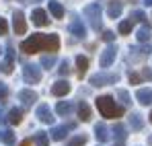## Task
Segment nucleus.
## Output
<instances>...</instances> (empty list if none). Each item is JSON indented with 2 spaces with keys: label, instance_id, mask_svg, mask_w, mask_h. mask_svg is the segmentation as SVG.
<instances>
[{
  "label": "nucleus",
  "instance_id": "nucleus-36",
  "mask_svg": "<svg viewBox=\"0 0 152 146\" xmlns=\"http://www.w3.org/2000/svg\"><path fill=\"white\" fill-rule=\"evenodd\" d=\"M129 82H132V84H138V82H142V76L136 74V72H132L129 74Z\"/></svg>",
  "mask_w": 152,
  "mask_h": 146
},
{
  "label": "nucleus",
  "instance_id": "nucleus-47",
  "mask_svg": "<svg viewBox=\"0 0 152 146\" xmlns=\"http://www.w3.org/2000/svg\"><path fill=\"white\" fill-rule=\"evenodd\" d=\"M132 2H136V0H132Z\"/></svg>",
  "mask_w": 152,
  "mask_h": 146
},
{
  "label": "nucleus",
  "instance_id": "nucleus-19",
  "mask_svg": "<svg viewBox=\"0 0 152 146\" xmlns=\"http://www.w3.org/2000/svg\"><path fill=\"white\" fill-rule=\"evenodd\" d=\"M68 128H72V125H68ZM68 128H66V125L53 128V130H51V138H53V140H64L66 134H68Z\"/></svg>",
  "mask_w": 152,
  "mask_h": 146
},
{
  "label": "nucleus",
  "instance_id": "nucleus-18",
  "mask_svg": "<svg viewBox=\"0 0 152 146\" xmlns=\"http://www.w3.org/2000/svg\"><path fill=\"white\" fill-rule=\"evenodd\" d=\"M78 115H80L82 122H88V120H91V107H88L84 101L78 103Z\"/></svg>",
  "mask_w": 152,
  "mask_h": 146
},
{
  "label": "nucleus",
  "instance_id": "nucleus-43",
  "mask_svg": "<svg viewBox=\"0 0 152 146\" xmlns=\"http://www.w3.org/2000/svg\"><path fill=\"white\" fill-rule=\"evenodd\" d=\"M25 2H37V0H25Z\"/></svg>",
  "mask_w": 152,
  "mask_h": 146
},
{
  "label": "nucleus",
  "instance_id": "nucleus-42",
  "mask_svg": "<svg viewBox=\"0 0 152 146\" xmlns=\"http://www.w3.org/2000/svg\"><path fill=\"white\" fill-rule=\"evenodd\" d=\"M148 144H152V136H150V138H148Z\"/></svg>",
  "mask_w": 152,
  "mask_h": 146
},
{
  "label": "nucleus",
  "instance_id": "nucleus-5",
  "mask_svg": "<svg viewBox=\"0 0 152 146\" xmlns=\"http://www.w3.org/2000/svg\"><path fill=\"white\" fill-rule=\"evenodd\" d=\"M23 76H25V82L35 84V82L41 80V70H39V66H35V64H27L25 68H23Z\"/></svg>",
  "mask_w": 152,
  "mask_h": 146
},
{
  "label": "nucleus",
  "instance_id": "nucleus-16",
  "mask_svg": "<svg viewBox=\"0 0 152 146\" xmlns=\"http://www.w3.org/2000/svg\"><path fill=\"white\" fill-rule=\"evenodd\" d=\"M95 136H97L99 142H107V140H109V130H107L105 123H97V125H95Z\"/></svg>",
  "mask_w": 152,
  "mask_h": 146
},
{
  "label": "nucleus",
  "instance_id": "nucleus-46",
  "mask_svg": "<svg viewBox=\"0 0 152 146\" xmlns=\"http://www.w3.org/2000/svg\"><path fill=\"white\" fill-rule=\"evenodd\" d=\"M115 146H121V144H115Z\"/></svg>",
  "mask_w": 152,
  "mask_h": 146
},
{
  "label": "nucleus",
  "instance_id": "nucleus-14",
  "mask_svg": "<svg viewBox=\"0 0 152 146\" xmlns=\"http://www.w3.org/2000/svg\"><path fill=\"white\" fill-rule=\"evenodd\" d=\"M70 33L74 35V37H84L86 35V29H84V25L80 19H74L72 23H70Z\"/></svg>",
  "mask_w": 152,
  "mask_h": 146
},
{
  "label": "nucleus",
  "instance_id": "nucleus-37",
  "mask_svg": "<svg viewBox=\"0 0 152 146\" xmlns=\"http://www.w3.org/2000/svg\"><path fill=\"white\" fill-rule=\"evenodd\" d=\"M140 76H142V80H152V70L150 68H144Z\"/></svg>",
  "mask_w": 152,
  "mask_h": 146
},
{
  "label": "nucleus",
  "instance_id": "nucleus-17",
  "mask_svg": "<svg viewBox=\"0 0 152 146\" xmlns=\"http://www.w3.org/2000/svg\"><path fill=\"white\" fill-rule=\"evenodd\" d=\"M76 66H78V76L82 78L86 74V70H88V60L84 56H76Z\"/></svg>",
  "mask_w": 152,
  "mask_h": 146
},
{
  "label": "nucleus",
  "instance_id": "nucleus-32",
  "mask_svg": "<svg viewBox=\"0 0 152 146\" xmlns=\"http://www.w3.org/2000/svg\"><path fill=\"white\" fill-rule=\"evenodd\" d=\"M82 144H86V136H74L70 140V146H82Z\"/></svg>",
  "mask_w": 152,
  "mask_h": 146
},
{
  "label": "nucleus",
  "instance_id": "nucleus-8",
  "mask_svg": "<svg viewBox=\"0 0 152 146\" xmlns=\"http://www.w3.org/2000/svg\"><path fill=\"white\" fill-rule=\"evenodd\" d=\"M19 101H23L25 107H31L37 101V93H33L31 89H23V91H19Z\"/></svg>",
  "mask_w": 152,
  "mask_h": 146
},
{
  "label": "nucleus",
  "instance_id": "nucleus-22",
  "mask_svg": "<svg viewBox=\"0 0 152 146\" xmlns=\"http://www.w3.org/2000/svg\"><path fill=\"white\" fill-rule=\"evenodd\" d=\"M50 12L56 17V19H62V17H64V8H62V4L56 2V0H51V2H50Z\"/></svg>",
  "mask_w": 152,
  "mask_h": 146
},
{
  "label": "nucleus",
  "instance_id": "nucleus-21",
  "mask_svg": "<svg viewBox=\"0 0 152 146\" xmlns=\"http://www.w3.org/2000/svg\"><path fill=\"white\" fill-rule=\"evenodd\" d=\"M113 134H115V140L117 142H124L127 138V130L121 125V123H115V128H113Z\"/></svg>",
  "mask_w": 152,
  "mask_h": 146
},
{
  "label": "nucleus",
  "instance_id": "nucleus-38",
  "mask_svg": "<svg viewBox=\"0 0 152 146\" xmlns=\"http://www.w3.org/2000/svg\"><path fill=\"white\" fill-rule=\"evenodd\" d=\"M6 31H8V25L4 19H0V35H6Z\"/></svg>",
  "mask_w": 152,
  "mask_h": 146
},
{
  "label": "nucleus",
  "instance_id": "nucleus-34",
  "mask_svg": "<svg viewBox=\"0 0 152 146\" xmlns=\"http://www.w3.org/2000/svg\"><path fill=\"white\" fill-rule=\"evenodd\" d=\"M117 95H119V99L124 101V105H129V103H132V101H129V95H127V91H119Z\"/></svg>",
  "mask_w": 152,
  "mask_h": 146
},
{
  "label": "nucleus",
  "instance_id": "nucleus-13",
  "mask_svg": "<svg viewBox=\"0 0 152 146\" xmlns=\"http://www.w3.org/2000/svg\"><path fill=\"white\" fill-rule=\"evenodd\" d=\"M12 64H15V51H12V48L8 45V49H6V60L2 62V72H6V74H10L12 72Z\"/></svg>",
  "mask_w": 152,
  "mask_h": 146
},
{
  "label": "nucleus",
  "instance_id": "nucleus-27",
  "mask_svg": "<svg viewBox=\"0 0 152 146\" xmlns=\"http://www.w3.org/2000/svg\"><path fill=\"white\" fill-rule=\"evenodd\" d=\"M0 142L4 144H15V134L10 130H0Z\"/></svg>",
  "mask_w": 152,
  "mask_h": 146
},
{
  "label": "nucleus",
  "instance_id": "nucleus-9",
  "mask_svg": "<svg viewBox=\"0 0 152 146\" xmlns=\"http://www.w3.org/2000/svg\"><path fill=\"white\" fill-rule=\"evenodd\" d=\"M31 19H33V25H37V27H45V25L50 23L45 10H41V8H35L33 15H31Z\"/></svg>",
  "mask_w": 152,
  "mask_h": 146
},
{
  "label": "nucleus",
  "instance_id": "nucleus-25",
  "mask_svg": "<svg viewBox=\"0 0 152 146\" xmlns=\"http://www.w3.org/2000/svg\"><path fill=\"white\" fill-rule=\"evenodd\" d=\"M33 140H35L37 146H50V138H48L45 132H37V134L33 136Z\"/></svg>",
  "mask_w": 152,
  "mask_h": 146
},
{
  "label": "nucleus",
  "instance_id": "nucleus-40",
  "mask_svg": "<svg viewBox=\"0 0 152 146\" xmlns=\"http://www.w3.org/2000/svg\"><path fill=\"white\" fill-rule=\"evenodd\" d=\"M144 4H146V6H152V0H144Z\"/></svg>",
  "mask_w": 152,
  "mask_h": 146
},
{
  "label": "nucleus",
  "instance_id": "nucleus-26",
  "mask_svg": "<svg viewBox=\"0 0 152 146\" xmlns=\"http://www.w3.org/2000/svg\"><path fill=\"white\" fill-rule=\"evenodd\" d=\"M136 37H138V41H142V43L150 41V27H148V25H144V27L138 31V35H136Z\"/></svg>",
  "mask_w": 152,
  "mask_h": 146
},
{
  "label": "nucleus",
  "instance_id": "nucleus-15",
  "mask_svg": "<svg viewBox=\"0 0 152 146\" xmlns=\"http://www.w3.org/2000/svg\"><path fill=\"white\" fill-rule=\"evenodd\" d=\"M136 99H138L142 105H150L152 103V89H138Z\"/></svg>",
  "mask_w": 152,
  "mask_h": 146
},
{
  "label": "nucleus",
  "instance_id": "nucleus-24",
  "mask_svg": "<svg viewBox=\"0 0 152 146\" xmlns=\"http://www.w3.org/2000/svg\"><path fill=\"white\" fill-rule=\"evenodd\" d=\"M21 120H23V111H21V109H10L8 122L12 123V125H17V123H21Z\"/></svg>",
  "mask_w": 152,
  "mask_h": 146
},
{
  "label": "nucleus",
  "instance_id": "nucleus-1",
  "mask_svg": "<svg viewBox=\"0 0 152 146\" xmlns=\"http://www.w3.org/2000/svg\"><path fill=\"white\" fill-rule=\"evenodd\" d=\"M51 51L56 54L60 49V37L58 35H43V33H35L29 39L21 43V51L25 54H35V51Z\"/></svg>",
  "mask_w": 152,
  "mask_h": 146
},
{
  "label": "nucleus",
  "instance_id": "nucleus-39",
  "mask_svg": "<svg viewBox=\"0 0 152 146\" xmlns=\"http://www.w3.org/2000/svg\"><path fill=\"white\" fill-rule=\"evenodd\" d=\"M68 70H70L68 68V60H64L62 62V68H60V74H68Z\"/></svg>",
  "mask_w": 152,
  "mask_h": 146
},
{
  "label": "nucleus",
  "instance_id": "nucleus-44",
  "mask_svg": "<svg viewBox=\"0 0 152 146\" xmlns=\"http://www.w3.org/2000/svg\"><path fill=\"white\" fill-rule=\"evenodd\" d=\"M0 123H2V113H0Z\"/></svg>",
  "mask_w": 152,
  "mask_h": 146
},
{
  "label": "nucleus",
  "instance_id": "nucleus-30",
  "mask_svg": "<svg viewBox=\"0 0 152 146\" xmlns=\"http://www.w3.org/2000/svg\"><path fill=\"white\" fill-rule=\"evenodd\" d=\"M53 64H56V56H53V54H50V56H43V58H41V66H43V68H48V70H50Z\"/></svg>",
  "mask_w": 152,
  "mask_h": 146
},
{
  "label": "nucleus",
  "instance_id": "nucleus-6",
  "mask_svg": "<svg viewBox=\"0 0 152 146\" xmlns=\"http://www.w3.org/2000/svg\"><path fill=\"white\" fill-rule=\"evenodd\" d=\"M115 56H117V48H115V45H109V48H107V49L101 54V60H99L101 68H109V66L113 64Z\"/></svg>",
  "mask_w": 152,
  "mask_h": 146
},
{
  "label": "nucleus",
  "instance_id": "nucleus-35",
  "mask_svg": "<svg viewBox=\"0 0 152 146\" xmlns=\"http://www.w3.org/2000/svg\"><path fill=\"white\" fill-rule=\"evenodd\" d=\"M101 37H103V41H113V39H115V33H113V31H105Z\"/></svg>",
  "mask_w": 152,
  "mask_h": 146
},
{
  "label": "nucleus",
  "instance_id": "nucleus-11",
  "mask_svg": "<svg viewBox=\"0 0 152 146\" xmlns=\"http://www.w3.org/2000/svg\"><path fill=\"white\" fill-rule=\"evenodd\" d=\"M121 10H124V2H119V0H111L109 6H107V15L111 19H117L121 15Z\"/></svg>",
  "mask_w": 152,
  "mask_h": 146
},
{
  "label": "nucleus",
  "instance_id": "nucleus-29",
  "mask_svg": "<svg viewBox=\"0 0 152 146\" xmlns=\"http://www.w3.org/2000/svg\"><path fill=\"white\" fill-rule=\"evenodd\" d=\"M129 21H132V23H144V21H146V15H144L142 10H134V12L129 15Z\"/></svg>",
  "mask_w": 152,
  "mask_h": 146
},
{
  "label": "nucleus",
  "instance_id": "nucleus-41",
  "mask_svg": "<svg viewBox=\"0 0 152 146\" xmlns=\"http://www.w3.org/2000/svg\"><path fill=\"white\" fill-rule=\"evenodd\" d=\"M29 144H31V140H25V142H23L21 146H29Z\"/></svg>",
  "mask_w": 152,
  "mask_h": 146
},
{
  "label": "nucleus",
  "instance_id": "nucleus-12",
  "mask_svg": "<svg viewBox=\"0 0 152 146\" xmlns=\"http://www.w3.org/2000/svg\"><path fill=\"white\" fill-rule=\"evenodd\" d=\"M51 93H53L56 97H64V95L70 93V84H68L66 80H58V82L51 87Z\"/></svg>",
  "mask_w": 152,
  "mask_h": 146
},
{
  "label": "nucleus",
  "instance_id": "nucleus-45",
  "mask_svg": "<svg viewBox=\"0 0 152 146\" xmlns=\"http://www.w3.org/2000/svg\"><path fill=\"white\" fill-rule=\"evenodd\" d=\"M150 122H152V113H150Z\"/></svg>",
  "mask_w": 152,
  "mask_h": 146
},
{
  "label": "nucleus",
  "instance_id": "nucleus-7",
  "mask_svg": "<svg viewBox=\"0 0 152 146\" xmlns=\"http://www.w3.org/2000/svg\"><path fill=\"white\" fill-rule=\"evenodd\" d=\"M12 25H15V33L17 35H23L27 31V23H25V15L21 10L15 12V19H12Z\"/></svg>",
  "mask_w": 152,
  "mask_h": 146
},
{
  "label": "nucleus",
  "instance_id": "nucleus-3",
  "mask_svg": "<svg viewBox=\"0 0 152 146\" xmlns=\"http://www.w3.org/2000/svg\"><path fill=\"white\" fill-rule=\"evenodd\" d=\"M84 17L88 19V23H91V27H93L95 31H99L103 27L101 6H99V4H88V6H84Z\"/></svg>",
  "mask_w": 152,
  "mask_h": 146
},
{
  "label": "nucleus",
  "instance_id": "nucleus-4",
  "mask_svg": "<svg viewBox=\"0 0 152 146\" xmlns=\"http://www.w3.org/2000/svg\"><path fill=\"white\" fill-rule=\"evenodd\" d=\"M119 80V74H107V72H99L95 76H91V84L93 87H105V84H115Z\"/></svg>",
  "mask_w": 152,
  "mask_h": 146
},
{
  "label": "nucleus",
  "instance_id": "nucleus-20",
  "mask_svg": "<svg viewBox=\"0 0 152 146\" xmlns=\"http://www.w3.org/2000/svg\"><path fill=\"white\" fill-rule=\"evenodd\" d=\"M129 125H132V130H142V128H144L142 115H140V113H132V115H129Z\"/></svg>",
  "mask_w": 152,
  "mask_h": 146
},
{
  "label": "nucleus",
  "instance_id": "nucleus-28",
  "mask_svg": "<svg viewBox=\"0 0 152 146\" xmlns=\"http://www.w3.org/2000/svg\"><path fill=\"white\" fill-rule=\"evenodd\" d=\"M132 51H134V54H132L129 58H134V60H138V58H146V56L150 54V45H146V48H134Z\"/></svg>",
  "mask_w": 152,
  "mask_h": 146
},
{
  "label": "nucleus",
  "instance_id": "nucleus-23",
  "mask_svg": "<svg viewBox=\"0 0 152 146\" xmlns=\"http://www.w3.org/2000/svg\"><path fill=\"white\" fill-rule=\"evenodd\" d=\"M56 111H58L60 115H68V113L72 111V103H70V101H60L58 107H56Z\"/></svg>",
  "mask_w": 152,
  "mask_h": 146
},
{
  "label": "nucleus",
  "instance_id": "nucleus-2",
  "mask_svg": "<svg viewBox=\"0 0 152 146\" xmlns=\"http://www.w3.org/2000/svg\"><path fill=\"white\" fill-rule=\"evenodd\" d=\"M97 107H99L103 117H121L124 115V107L115 105L113 97H109V95H103L97 99Z\"/></svg>",
  "mask_w": 152,
  "mask_h": 146
},
{
  "label": "nucleus",
  "instance_id": "nucleus-33",
  "mask_svg": "<svg viewBox=\"0 0 152 146\" xmlns=\"http://www.w3.org/2000/svg\"><path fill=\"white\" fill-rule=\"evenodd\" d=\"M6 95H8V89H6V84H4V82H0V103L6 99Z\"/></svg>",
  "mask_w": 152,
  "mask_h": 146
},
{
  "label": "nucleus",
  "instance_id": "nucleus-31",
  "mask_svg": "<svg viewBox=\"0 0 152 146\" xmlns=\"http://www.w3.org/2000/svg\"><path fill=\"white\" fill-rule=\"evenodd\" d=\"M132 27H134V23L127 19V21H124V23H119V33H124V35H127L129 31H132Z\"/></svg>",
  "mask_w": 152,
  "mask_h": 146
},
{
  "label": "nucleus",
  "instance_id": "nucleus-10",
  "mask_svg": "<svg viewBox=\"0 0 152 146\" xmlns=\"http://www.w3.org/2000/svg\"><path fill=\"white\" fill-rule=\"evenodd\" d=\"M37 117H39L43 123H51L53 122V113H51L50 105H39V107H37Z\"/></svg>",
  "mask_w": 152,
  "mask_h": 146
}]
</instances>
